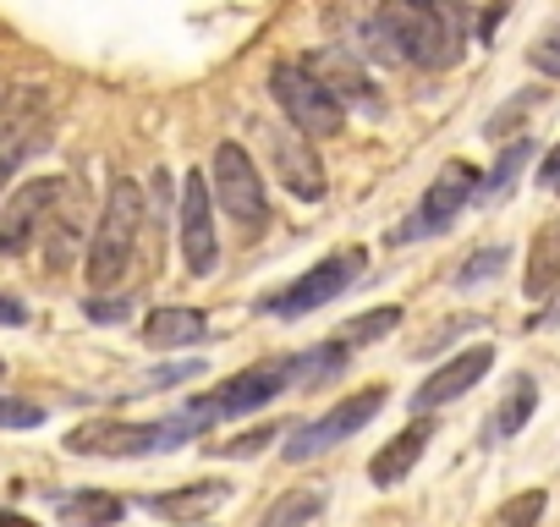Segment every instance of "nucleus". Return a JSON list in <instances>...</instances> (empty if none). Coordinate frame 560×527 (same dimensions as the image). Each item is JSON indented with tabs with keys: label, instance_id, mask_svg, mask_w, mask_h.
Returning a JSON list of instances; mask_svg holds the SVG:
<instances>
[{
	"label": "nucleus",
	"instance_id": "6",
	"mask_svg": "<svg viewBox=\"0 0 560 527\" xmlns=\"http://www.w3.org/2000/svg\"><path fill=\"white\" fill-rule=\"evenodd\" d=\"M287 363H258V368H242V374H231L225 385H214L209 396H198L192 407H187V418L203 429V423H214V418H242V412H253V407H269L275 396H287Z\"/></svg>",
	"mask_w": 560,
	"mask_h": 527
},
{
	"label": "nucleus",
	"instance_id": "9",
	"mask_svg": "<svg viewBox=\"0 0 560 527\" xmlns=\"http://www.w3.org/2000/svg\"><path fill=\"white\" fill-rule=\"evenodd\" d=\"M385 407V390H358V396H341L325 418H314V423H303L298 429V440H287V450H280V456H287V461H314V456H325L330 445H341L347 434H358L374 412Z\"/></svg>",
	"mask_w": 560,
	"mask_h": 527
},
{
	"label": "nucleus",
	"instance_id": "4",
	"mask_svg": "<svg viewBox=\"0 0 560 527\" xmlns=\"http://www.w3.org/2000/svg\"><path fill=\"white\" fill-rule=\"evenodd\" d=\"M192 418H165V423H78L67 434L72 456H149V450H176L192 440Z\"/></svg>",
	"mask_w": 560,
	"mask_h": 527
},
{
	"label": "nucleus",
	"instance_id": "14",
	"mask_svg": "<svg viewBox=\"0 0 560 527\" xmlns=\"http://www.w3.org/2000/svg\"><path fill=\"white\" fill-rule=\"evenodd\" d=\"M225 494H231V483H182V489H165V494H149L143 505L154 511V516H165V522H182V527H198V516H209L214 505H225Z\"/></svg>",
	"mask_w": 560,
	"mask_h": 527
},
{
	"label": "nucleus",
	"instance_id": "18",
	"mask_svg": "<svg viewBox=\"0 0 560 527\" xmlns=\"http://www.w3.org/2000/svg\"><path fill=\"white\" fill-rule=\"evenodd\" d=\"M209 336V319L198 314V308H154L149 314V325H143V341L149 347H192V341H203Z\"/></svg>",
	"mask_w": 560,
	"mask_h": 527
},
{
	"label": "nucleus",
	"instance_id": "19",
	"mask_svg": "<svg viewBox=\"0 0 560 527\" xmlns=\"http://www.w3.org/2000/svg\"><path fill=\"white\" fill-rule=\"evenodd\" d=\"M303 67H308V72L336 94V99L347 94V99H358V105H374V99H369V78L358 72V61H352V56H341V50H319V56H308Z\"/></svg>",
	"mask_w": 560,
	"mask_h": 527
},
{
	"label": "nucleus",
	"instance_id": "16",
	"mask_svg": "<svg viewBox=\"0 0 560 527\" xmlns=\"http://www.w3.org/2000/svg\"><path fill=\"white\" fill-rule=\"evenodd\" d=\"M555 286H560V220L533 236V247H527V276H522V292H527L533 303L549 297Z\"/></svg>",
	"mask_w": 560,
	"mask_h": 527
},
{
	"label": "nucleus",
	"instance_id": "32",
	"mask_svg": "<svg viewBox=\"0 0 560 527\" xmlns=\"http://www.w3.org/2000/svg\"><path fill=\"white\" fill-rule=\"evenodd\" d=\"M538 181L560 198V149H549V160H544V171H538Z\"/></svg>",
	"mask_w": 560,
	"mask_h": 527
},
{
	"label": "nucleus",
	"instance_id": "10",
	"mask_svg": "<svg viewBox=\"0 0 560 527\" xmlns=\"http://www.w3.org/2000/svg\"><path fill=\"white\" fill-rule=\"evenodd\" d=\"M253 132L264 138L269 165H275L280 181H287L292 198H303V203H319V198H325V165H319V154H314V143H308L303 132H292V127H269V121H258Z\"/></svg>",
	"mask_w": 560,
	"mask_h": 527
},
{
	"label": "nucleus",
	"instance_id": "7",
	"mask_svg": "<svg viewBox=\"0 0 560 527\" xmlns=\"http://www.w3.org/2000/svg\"><path fill=\"white\" fill-rule=\"evenodd\" d=\"M214 203H220L236 225H247V231H258V225L269 220L264 176H258V165H253V154H247L242 143H220V149H214Z\"/></svg>",
	"mask_w": 560,
	"mask_h": 527
},
{
	"label": "nucleus",
	"instance_id": "29",
	"mask_svg": "<svg viewBox=\"0 0 560 527\" xmlns=\"http://www.w3.org/2000/svg\"><path fill=\"white\" fill-rule=\"evenodd\" d=\"M500 264H505V247H489V253H478V258H467V270L456 276V286H478V281H489V276H500Z\"/></svg>",
	"mask_w": 560,
	"mask_h": 527
},
{
	"label": "nucleus",
	"instance_id": "13",
	"mask_svg": "<svg viewBox=\"0 0 560 527\" xmlns=\"http://www.w3.org/2000/svg\"><path fill=\"white\" fill-rule=\"evenodd\" d=\"M494 368V347H472V352H462V358H451L445 368H434L423 385H418V396H412V407L418 412H429V407H445V401H456V396H467L483 374Z\"/></svg>",
	"mask_w": 560,
	"mask_h": 527
},
{
	"label": "nucleus",
	"instance_id": "8",
	"mask_svg": "<svg viewBox=\"0 0 560 527\" xmlns=\"http://www.w3.org/2000/svg\"><path fill=\"white\" fill-rule=\"evenodd\" d=\"M67 198V181L61 176H34V181H23L12 198H7V209H0V258H18L50 220H56V203Z\"/></svg>",
	"mask_w": 560,
	"mask_h": 527
},
{
	"label": "nucleus",
	"instance_id": "3",
	"mask_svg": "<svg viewBox=\"0 0 560 527\" xmlns=\"http://www.w3.org/2000/svg\"><path fill=\"white\" fill-rule=\"evenodd\" d=\"M269 89H275V99H280V110H287V121L314 143V138H336L341 132V121H347V105L303 67V61H280L275 72H269Z\"/></svg>",
	"mask_w": 560,
	"mask_h": 527
},
{
	"label": "nucleus",
	"instance_id": "15",
	"mask_svg": "<svg viewBox=\"0 0 560 527\" xmlns=\"http://www.w3.org/2000/svg\"><path fill=\"white\" fill-rule=\"evenodd\" d=\"M429 440H434V423H412V429H401L396 440H385V450H374V461H369V478H374L380 489L401 483V478L418 467V456L429 450Z\"/></svg>",
	"mask_w": 560,
	"mask_h": 527
},
{
	"label": "nucleus",
	"instance_id": "26",
	"mask_svg": "<svg viewBox=\"0 0 560 527\" xmlns=\"http://www.w3.org/2000/svg\"><path fill=\"white\" fill-rule=\"evenodd\" d=\"M269 440H280L275 423H264V429H253V434H231V440H203V450H214V456H258Z\"/></svg>",
	"mask_w": 560,
	"mask_h": 527
},
{
	"label": "nucleus",
	"instance_id": "23",
	"mask_svg": "<svg viewBox=\"0 0 560 527\" xmlns=\"http://www.w3.org/2000/svg\"><path fill=\"white\" fill-rule=\"evenodd\" d=\"M538 516H544V489H527V494L505 500V505L489 516V527H538Z\"/></svg>",
	"mask_w": 560,
	"mask_h": 527
},
{
	"label": "nucleus",
	"instance_id": "5",
	"mask_svg": "<svg viewBox=\"0 0 560 527\" xmlns=\"http://www.w3.org/2000/svg\"><path fill=\"white\" fill-rule=\"evenodd\" d=\"M363 264H369V253H363V247L330 253L325 264H314V270H308L303 281H292L287 292H275V297L264 303V314H275V319H303V314H314V308L336 303L347 286H358Z\"/></svg>",
	"mask_w": 560,
	"mask_h": 527
},
{
	"label": "nucleus",
	"instance_id": "11",
	"mask_svg": "<svg viewBox=\"0 0 560 527\" xmlns=\"http://www.w3.org/2000/svg\"><path fill=\"white\" fill-rule=\"evenodd\" d=\"M182 258L192 276H209L220 264V236H214V209H209V176L192 171L182 181Z\"/></svg>",
	"mask_w": 560,
	"mask_h": 527
},
{
	"label": "nucleus",
	"instance_id": "33",
	"mask_svg": "<svg viewBox=\"0 0 560 527\" xmlns=\"http://www.w3.org/2000/svg\"><path fill=\"white\" fill-rule=\"evenodd\" d=\"M39 143H45V138H34V143H23V149H12V154H0V187H7V176L18 171V160H23L28 149H39Z\"/></svg>",
	"mask_w": 560,
	"mask_h": 527
},
{
	"label": "nucleus",
	"instance_id": "27",
	"mask_svg": "<svg viewBox=\"0 0 560 527\" xmlns=\"http://www.w3.org/2000/svg\"><path fill=\"white\" fill-rule=\"evenodd\" d=\"M527 61H533V67H538L544 78H560V23H555V28H544V34L533 39Z\"/></svg>",
	"mask_w": 560,
	"mask_h": 527
},
{
	"label": "nucleus",
	"instance_id": "25",
	"mask_svg": "<svg viewBox=\"0 0 560 527\" xmlns=\"http://www.w3.org/2000/svg\"><path fill=\"white\" fill-rule=\"evenodd\" d=\"M401 325V308H380V314H369V319H352V325H341V347H352V341H374V336H390Z\"/></svg>",
	"mask_w": 560,
	"mask_h": 527
},
{
	"label": "nucleus",
	"instance_id": "28",
	"mask_svg": "<svg viewBox=\"0 0 560 527\" xmlns=\"http://www.w3.org/2000/svg\"><path fill=\"white\" fill-rule=\"evenodd\" d=\"M39 423H45V407L0 396V429H39Z\"/></svg>",
	"mask_w": 560,
	"mask_h": 527
},
{
	"label": "nucleus",
	"instance_id": "36",
	"mask_svg": "<svg viewBox=\"0 0 560 527\" xmlns=\"http://www.w3.org/2000/svg\"><path fill=\"white\" fill-rule=\"evenodd\" d=\"M505 7H511V0H494V12H489V23H483V34H494V23L505 17Z\"/></svg>",
	"mask_w": 560,
	"mask_h": 527
},
{
	"label": "nucleus",
	"instance_id": "37",
	"mask_svg": "<svg viewBox=\"0 0 560 527\" xmlns=\"http://www.w3.org/2000/svg\"><path fill=\"white\" fill-rule=\"evenodd\" d=\"M0 374H7V363H0Z\"/></svg>",
	"mask_w": 560,
	"mask_h": 527
},
{
	"label": "nucleus",
	"instance_id": "31",
	"mask_svg": "<svg viewBox=\"0 0 560 527\" xmlns=\"http://www.w3.org/2000/svg\"><path fill=\"white\" fill-rule=\"evenodd\" d=\"M192 374H198V363H171V368H154L149 385H182V379H192Z\"/></svg>",
	"mask_w": 560,
	"mask_h": 527
},
{
	"label": "nucleus",
	"instance_id": "34",
	"mask_svg": "<svg viewBox=\"0 0 560 527\" xmlns=\"http://www.w3.org/2000/svg\"><path fill=\"white\" fill-rule=\"evenodd\" d=\"M0 325H28V308L18 297H0Z\"/></svg>",
	"mask_w": 560,
	"mask_h": 527
},
{
	"label": "nucleus",
	"instance_id": "12",
	"mask_svg": "<svg viewBox=\"0 0 560 527\" xmlns=\"http://www.w3.org/2000/svg\"><path fill=\"white\" fill-rule=\"evenodd\" d=\"M478 198V171L472 165H462V160H445L440 165V176L429 181V192H423V203H418V225H407L401 236H423V231H445L467 203Z\"/></svg>",
	"mask_w": 560,
	"mask_h": 527
},
{
	"label": "nucleus",
	"instance_id": "30",
	"mask_svg": "<svg viewBox=\"0 0 560 527\" xmlns=\"http://www.w3.org/2000/svg\"><path fill=\"white\" fill-rule=\"evenodd\" d=\"M127 314H132V303H100V297L89 303V319H100V325H116V319H127Z\"/></svg>",
	"mask_w": 560,
	"mask_h": 527
},
{
	"label": "nucleus",
	"instance_id": "2",
	"mask_svg": "<svg viewBox=\"0 0 560 527\" xmlns=\"http://www.w3.org/2000/svg\"><path fill=\"white\" fill-rule=\"evenodd\" d=\"M138 231H143V187L116 176L110 198H105V214H100V231H94V247H89V264H83L94 292L121 286L127 264H132V247H138Z\"/></svg>",
	"mask_w": 560,
	"mask_h": 527
},
{
	"label": "nucleus",
	"instance_id": "22",
	"mask_svg": "<svg viewBox=\"0 0 560 527\" xmlns=\"http://www.w3.org/2000/svg\"><path fill=\"white\" fill-rule=\"evenodd\" d=\"M533 390H538V385H533L527 374L511 385V396H505V407H500V418H494V434H516V429L533 418Z\"/></svg>",
	"mask_w": 560,
	"mask_h": 527
},
{
	"label": "nucleus",
	"instance_id": "21",
	"mask_svg": "<svg viewBox=\"0 0 560 527\" xmlns=\"http://www.w3.org/2000/svg\"><path fill=\"white\" fill-rule=\"evenodd\" d=\"M319 505H325L319 489H292V494H280V500L264 511L258 527H308V522L319 516Z\"/></svg>",
	"mask_w": 560,
	"mask_h": 527
},
{
	"label": "nucleus",
	"instance_id": "24",
	"mask_svg": "<svg viewBox=\"0 0 560 527\" xmlns=\"http://www.w3.org/2000/svg\"><path fill=\"white\" fill-rule=\"evenodd\" d=\"M527 154H533V143H527V138H516V143H511V149L500 154L494 176H483V181H478V198H494V192H500V187H505V181H511V176H516V171L527 165Z\"/></svg>",
	"mask_w": 560,
	"mask_h": 527
},
{
	"label": "nucleus",
	"instance_id": "1",
	"mask_svg": "<svg viewBox=\"0 0 560 527\" xmlns=\"http://www.w3.org/2000/svg\"><path fill=\"white\" fill-rule=\"evenodd\" d=\"M369 34L380 39V56L390 61H412V67H429V72H445L462 61V28L434 7V0H385L374 12Z\"/></svg>",
	"mask_w": 560,
	"mask_h": 527
},
{
	"label": "nucleus",
	"instance_id": "17",
	"mask_svg": "<svg viewBox=\"0 0 560 527\" xmlns=\"http://www.w3.org/2000/svg\"><path fill=\"white\" fill-rule=\"evenodd\" d=\"M56 511L72 527H116L127 516V500L105 494V489H78V494H56Z\"/></svg>",
	"mask_w": 560,
	"mask_h": 527
},
{
	"label": "nucleus",
	"instance_id": "20",
	"mask_svg": "<svg viewBox=\"0 0 560 527\" xmlns=\"http://www.w3.org/2000/svg\"><path fill=\"white\" fill-rule=\"evenodd\" d=\"M347 368V347L341 341H325V347H308L298 358H287V379L292 385H325Z\"/></svg>",
	"mask_w": 560,
	"mask_h": 527
},
{
	"label": "nucleus",
	"instance_id": "35",
	"mask_svg": "<svg viewBox=\"0 0 560 527\" xmlns=\"http://www.w3.org/2000/svg\"><path fill=\"white\" fill-rule=\"evenodd\" d=\"M0 527H39V522H28V516H18V511H0Z\"/></svg>",
	"mask_w": 560,
	"mask_h": 527
}]
</instances>
